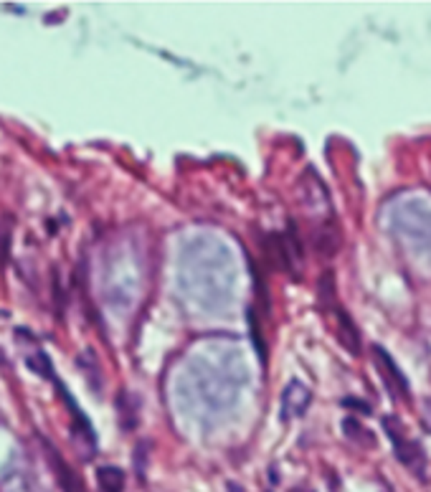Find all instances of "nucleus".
I'll return each mask as SVG.
<instances>
[{
    "label": "nucleus",
    "mask_w": 431,
    "mask_h": 492,
    "mask_svg": "<svg viewBox=\"0 0 431 492\" xmlns=\"http://www.w3.org/2000/svg\"><path fill=\"white\" fill-rule=\"evenodd\" d=\"M28 368L36 373H41V376H46L48 381H53V386H56V391H59L61 401L69 406V411H71V434H74V444H76V449H79L81 454H84L86 459V452H84V442L86 446H89V452L94 454V449H97V437H94V429L92 424H89V419H86V414L81 411L79 406H76V401L71 399V393H69V388L61 383L59 378H56V373H53L51 368V360H48V355L43 350L36 353V355H31V358L26 360Z\"/></svg>",
    "instance_id": "f257e3e1"
},
{
    "label": "nucleus",
    "mask_w": 431,
    "mask_h": 492,
    "mask_svg": "<svg viewBox=\"0 0 431 492\" xmlns=\"http://www.w3.org/2000/svg\"><path fill=\"white\" fill-rule=\"evenodd\" d=\"M383 429H385V434H388V439H391L398 462H401L411 474H416L418 479H426V454H424V449H421V444L413 442L411 437L406 434L404 424H401L396 416H385Z\"/></svg>",
    "instance_id": "f03ea898"
},
{
    "label": "nucleus",
    "mask_w": 431,
    "mask_h": 492,
    "mask_svg": "<svg viewBox=\"0 0 431 492\" xmlns=\"http://www.w3.org/2000/svg\"><path fill=\"white\" fill-rule=\"evenodd\" d=\"M373 360H376V368H378L381 378H383L385 388L393 393V399H406L409 396V383H406L404 371L396 366V360L391 358V353L381 346H373Z\"/></svg>",
    "instance_id": "7ed1b4c3"
},
{
    "label": "nucleus",
    "mask_w": 431,
    "mask_h": 492,
    "mask_svg": "<svg viewBox=\"0 0 431 492\" xmlns=\"http://www.w3.org/2000/svg\"><path fill=\"white\" fill-rule=\"evenodd\" d=\"M325 313H330L332 322H335V338L340 340V346L350 353V355H360V330H358V325L353 322L350 315L345 313L338 302L327 307Z\"/></svg>",
    "instance_id": "20e7f679"
},
{
    "label": "nucleus",
    "mask_w": 431,
    "mask_h": 492,
    "mask_svg": "<svg viewBox=\"0 0 431 492\" xmlns=\"http://www.w3.org/2000/svg\"><path fill=\"white\" fill-rule=\"evenodd\" d=\"M312 404V391L302 381H289V386L282 391V419H299Z\"/></svg>",
    "instance_id": "39448f33"
},
{
    "label": "nucleus",
    "mask_w": 431,
    "mask_h": 492,
    "mask_svg": "<svg viewBox=\"0 0 431 492\" xmlns=\"http://www.w3.org/2000/svg\"><path fill=\"white\" fill-rule=\"evenodd\" d=\"M46 446H48V454H51L48 459H51L53 470H56V474H59V482H61V487H64V492H86L84 490V482H81L71 467H69L67 462L59 457V452H56V449H53L48 442H46Z\"/></svg>",
    "instance_id": "423d86ee"
},
{
    "label": "nucleus",
    "mask_w": 431,
    "mask_h": 492,
    "mask_svg": "<svg viewBox=\"0 0 431 492\" xmlns=\"http://www.w3.org/2000/svg\"><path fill=\"white\" fill-rule=\"evenodd\" d=\"M343 432L345 437L350 442H355V444L360 446H376V437H373V432H368L363 424H360L355 416H348V419H343Z\"/></svg>",
    "instance_id": "0eeeda50"
},
{
    "label": "nucleus",
    "mask_w": 431,
    "mask_h": 492,
    "mask_svg": "<svg viewBox=\"0 0 431 492\" xmlns=\"http://www.w3.org/2000/svg\"><path fill=\"white\" fill-rule=\"evenodd\" d=\"M102 492H122L125 490V472L120 467H100L97 470Z\"/></svg>",
    "instance_id": "6e6552de"
},
{
    "label": "nucleus",
    "mask_w": 431,
    "mask_h": 492,
    "mask_svg": "<svg viewBox=\"0 0 431 492\" xmlns=\"http://www.w3.org/2000/svg\"><path fill=\"white\" fill-rule=\"evenodd\" d=\"M11 241H13V219L3 216L0 219V269L11 259Z\"/></svg>",
    "instance_id": "1a4fd4ad"
},
{
    "label": "nucleus",
    "mask_w": 431,
    "mask_h": 492,
    "mask_svg": "<svg viewBox=\"0 0 431 492\" xmlns=\"http://www.w3.org/2000/svg\"><path fill=\"white\" fill-rule=\"evenodd\" d=\"M246 317H249V327H252V340H254V346H256V350H259V358H261V363H266V348L261 346V330H259L256 320H254V310H249V313H246Z\"/></svg>",
    "instance_id": "9d476101"
},
{
    "label": "nucleus",
    "mask_w": 431,
    "mask_h": 492,
    "mask_svg": "<svg viewBox=\"0 0 431 492\" xmlns=\"http://www.w3.org/2000/svg\"><path fill=\"white\" fill-rule=\"evenodd\" d=\"M421 409H424V416H421V421H424V426L431 432V396H429V399H424Z\"/></svg>",
    "instance_id": "9b49d317"
},
{
    "label": "nucleus",
    "mask_w": 431,
    "mask_h": 492,
    "mask_svg": "<svg viewBox=\"0 0 431 492\" xmlns=\"http://www.w3.org/2000/svg\"><path fill=\"white\" fill-rule=\"evenodd\" d=\"M343 406H353V409H360L363 414H371V406L363 404V401H355V399H343Z\"/></svg>",
    "instance_id": "f8f14e48"
},
{
    "label": "nucleus",
    "mask_w": 431,
    "mask_h": 492,
    "mask_svg": "<svg viewBox=\"0 0 431 492\" xmlns=\"http://www.w3.org/2000/svg\"><path fill=\"white\" fill-rule=\"evenodd\" d=\"M228 492H241L239 485H228Z\"/></svg>",
    "instance_id": "ddd939ff"
}]
</instances>
